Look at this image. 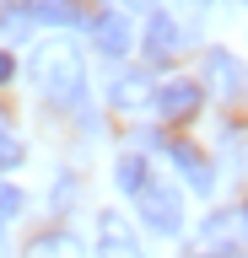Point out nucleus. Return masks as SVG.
Instances as JSON below:
<instances>
[{
    "label": "nucleus",
    "mask_w": 248,
    "mask_h": 258,
    "mask_svg": "<svg viewBox=\"0 0 248 258\" xmlns=\"http://www.w3.org/2000/svg\"><path fill=\"white\" fill-rule=\"evenodd\" d=\"M114 183H119L124 194H140V188L151 183V167H146V156H119V161H114Z\"/></svg>",
    "instance_id": "13"
},
{
    "label": "nucleus",
    "mask_w": 248,
    "mask_h": 258,
    "mask_svg": "<svg viewBox=\"0 0 248 258\" xmlns=\"http://www.w3.org/2000/svg\"><path fill=\"white\" fill-rule=\"evenodd\" d=\"M22 156H27V151H22V140L11 135V129H0V172H17Z\"/></svg>",
    "instance_id": "14"
},
{
    "label": "nucleus",
    "mask_w": 248,
    "mask_h": 258,
    "mask_svg": "<svg viewBox=\"0 0 248 258\" xmlns=\"http://www.w3.org/2000/svg\"><path fill=\"white\" fill-rule=\"evenodd\" d=\"M146 97H157L151 81H146V70H119V76L108 81V102H114V108H140Z\"/></svg>",
    "instance_id": "10"
},
{
    "label": "nucleus",
    "mask_w": 248,
    "mask_h": 258,
    "mask_svg": "<svg viewBox=\"0 0 248 258\" xmlns=\"http://www.w3.org/2000/svg\"><path fill=\"white\" fill-rule=\"evenodd\" d=\"M33 76H38V86H43V97L60 102V108H76L86 97V70H81V54L70 43H49L33 59Z\"/></svg>",
    "instance_id": "1"
},
{
    "label": "nucleus",
    "mask_w": 248,
    "mask_h": 258,
    "mask_svg": "<svg viewBox=\"0 0 248 258\" xmlns=\"http://www.w3.org/2000/svg\"><path fill=\"white\" fill-rule=\"evenodd\" d=\"M11 215H22V188H11V183H0V226L11 221Z\"/></svg>",
    "instance_id": "15"
},
{
    "label": "nucleus",
    "mask_w": 248,
    "mask_h": 258,
    "mask_svg": "<svg viewBox=\"0 0 248 258\" xmlns=\"http://www.w3.org/2000/svg\"><path fill=\"white\" fill-rule=\"evenodd\" d=\"M27 16L43 27H70L81 11H76V0H27Z\"/></svg>",
    "instance_id": "12"
},
{
    "label": "nucleus",
    "mask_w": 248,
    "mask_h": 258,
    "mask_svg": "<svg viewBox=\"0 0 248 258\" xmlns=\"http://www.w3.org/2000/svg\"><path fill=\"white\" fill-rule=\"evenodd\" d=\"M11 70H17V64H11V54H0V81H11Z\"/></svg>",
    "instance_id": "16"
},
{
    "label": "nucleus",
    "mask_w": 248,
    "mask_h": 258,
    "mask_svg": "<svg viewBox=\"0 0 248 258\" xmlns=\"http://www.w3.org/2000/svg\"><path fill=\"white\" fill-rule=\"evenodd\" d=\"M178 48H183L178 22H173V16H162V11H151V22H146V54H151V59H173Z\"/></svg>",
    "instance_id": "9"
},
{
    "label": "nucleus",
    "mask_w": 248,
    "mask_h": 258,
    "mask_svg": "<svg viewBox=\"0 0 248 258\" xmlns=\"http://www.w3.org/2000/svg\"><path fill=\"white\" fill-rule=\"evenodd\" d=\"M200 258H232V253H200Z\"/></svg>",
    "instance_id": "18"
},
{
    "label": "nucleus",
    "mask_w": 248,
    "mask_h": 258,
    "mask_svg": "<svg viewBox=\"0 0 248 258\" xmlns=\"http://www.w3.org/2000/svg\"><path fill=\"white\" fill-rule=\"evenodd\" d=\"M243 221H248V199H243Z\"/></svg>",
    "instance_id": "19"
},
{
    "label": "nucleus",
    "mask_w": 248,
    "mask_h": 258,
    "mask_svg": "<svg viewBox=\"0 0 248 258\" xmlns=\"http://www.w3.org/2000/svg\"><path fill=\"white\" fill-rule=\"evenodd\" d=\"M248 237V221H243V210H216L211 221L200 226V242L211 247V253H232L237 242Z\"/></svg>",
    "instance_id": "5"
},
{
    "label": "nucleus",
    "mask_w": 248,
    "mask_h": 258,
    "mask_svg": "<svg viewBox=\"0 0 248 258\" xmlns=\"http://www.w3.org/2000/svg\"><path fill=\"white\" fill-rule=\"evenodd\" d=\"M92 38H97V48L108 54V59H119V54H130V43H135L130 22H124L119 11H97V16H92Z\"/></svg>",
    "instance_id": "8"
},
{
    "label": "nucleus",
    "mask_w": 248,
    "mask_h": 258,
    "mask_svg": "<svg viewBox=\"0 0 248 258\" xmlns=\"http://www.w3.org/2000/svg\"><path fill=\"white\" fill-rule=\"evenodd\" d=\"M200 6H205V0H200Z\"/></svg>",
    "instance_id": "20"
},
{
    "label": "nucleus",
    "mask_w": 248,
    "mask_h": 258,
    "mask_svg": "<svg viewBox=\"0 0 248 258\" xmlns=\"http://www.w3.org/2000/svg\"><path fill=\"white\" fill-rule=\"evenodd\" d=\"M130 11H157V0H124Z\"/></svg>",
    "instance_id": "17"
},
{
    "label": "nucleus",
    "mask_w": 248,
    "mask_h": 258,
    "mask_svg": "<svg viewBox=\"0 0 248 258\" xmlns=\"http://www.w3.org/2000/svg\"><path fill=\"white\" fill-rule=\"evenodd\" d=\"M200 86H211L216 97H243L248 92V64L232 48H205L200 59Z\"/></svg>",
    "instance_id": "3"
},
{
    "label": "nucleus",
    "mask_w": 248,
    "mask_h": 258,
    "mask_svg": "<svg viewBox=\"0 0 248 258\" xmlns=\"http://www.w3.org/2000/svg\"><path fill=\"white\" fill-rule=\"evenodd\" d=\"M167 156H173V167L183 172V183H189L194 194H211V188H216V167H211V156H200L189 140H173V145H167Z\"/></svg>",
    "instance_id": "7"
},
{
    "label": "nucleus",
    "mask_w": 248,
    "mask_h": 258,
    "mask_svg": "<svg viewBox=\"0 0 248 258\" xmlns=\"http://www.w3.org/2000/svg\"><path fill=\"white\" fill-rule=\"evenodd\" d=\"M200 97H205V86H200V81H167V86H157V97H151V102H157V113H162V118H173V124H178V118L200 113Z\"/></svg>",
    "instance_id": "6"
},
{
    "label": "nucleus",
    "mask_w": 248,
    "mask_h": 258,
    "mask_svg": "<svg viewBox=\"0 0 248 258\" xmlns=\"http://www.w3.org/2000/svg\"><path fill=\"white\" fill-rule=\"evenodd\" d=\"M135 205H140L146 231H157V237H178L183 231V199L167 188V183H146V188L135 194Z\"/></svg>",
    "instance_id": "2"
},
{
    "label": "nucleus",
    "mask_w": 248,
    "mask_h": 258,
    "mask_svg": "<svg viewBox=\"0 0 248 258\" xmlns=\"http://www.w3.org/2000/svg\"><path fill=\"white\" fill-rule=\"evenodd\" d=\"M97 258H146L135 226L124 221L119 210H103V215H97Z\"/></svg>",
    "instance_id": "4"
},
{
    "label": "nucleus",
    "mask_w": 248,
    "mask_h": 258,
    "mask_svg": "<svg viewBox=\"0 0 248 258\" xmlns=\"http://www.w3.org/2000/svg\"><path fill=\"white\" fill-rule=\"evenodd\" d=\"M22 258H81V247H76L70 231H43V237L27 242V253H22Z\"/></svg>",
    "instance_id": "11"
}]
</instances>
